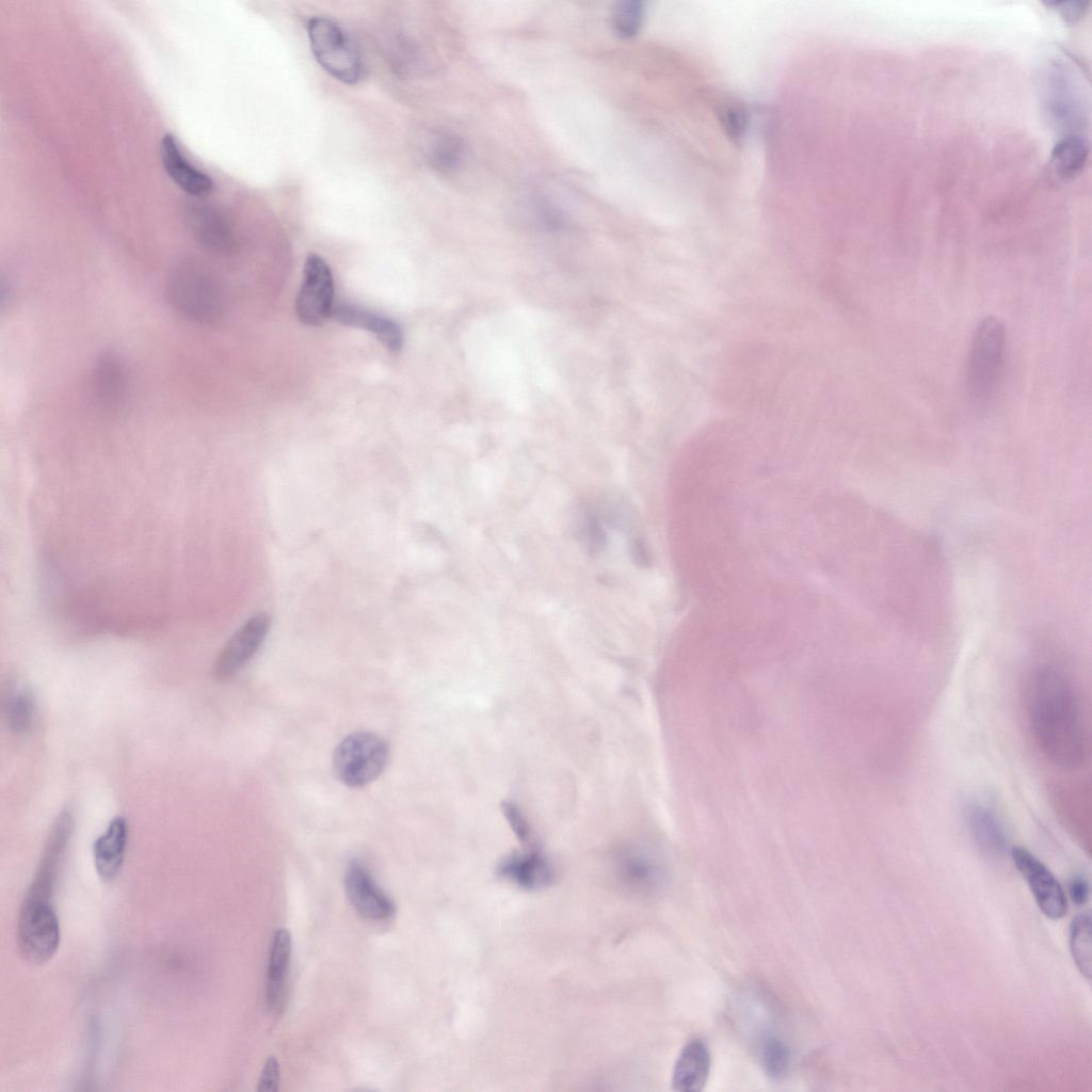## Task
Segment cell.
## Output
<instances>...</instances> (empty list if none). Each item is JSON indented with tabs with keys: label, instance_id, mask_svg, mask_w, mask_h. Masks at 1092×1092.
<instances>
[{
	"label": "cell",
	"instance_id": "6da1fadb",
	"mask_svg": "<svg viewBox=\"0 0 1092 1092\" xmlns=\"http://www.w3.org/2000/svg\"><path fill=\"white\" fill-rule=\"evenodd\" d=\"M1025 703L1031 734L1043 755L1061 769L1081 765L1086 737L1071 680L1055 668H1039L1028 678Z\"/></svg>",
	"mask_w": 1092,
	"mask_h": 1092
},
{
	"label": "cell",
	"instance_id": "7a4b0ae2",
	"mask_svg": "<svg viewBox=\"0 0 1092 1092\" xmlns=\"http://www.w3.org/2000/svg\"><path fill=\"white\" fill-rule=\"evenodd\" d=\"M1006 330L993 317L983 318L975 328L966 363V391L978 410H987L994 402L1003 374Z\"/></svg>",
	"mask_w": 1092,
	"mask_h": 1092
},
{
	"label": "cell",
	"instance_id": "3957f363",
	"mask_svg": "<svg viewBox=\"0 0 1092 1092\" xmlns=\"http://www.w3.org/2000/svg\"><path fill=\"white\" fill-rule=\"evenodd\" d=\"M55 870L50 866H41L18 917L17 941L20 951L35 964L49 961L60 944L59 919L47 897Z\"/></svg>",
	"mask_w": 1092,
	"mask_h": 1092
},
{
	"label": "cell",
	"instance_id": "277c9868",
	"mask_svg": "<svg viewBox=\"0 0 1092 1092\" xmlns=\"http://www.w3.org/2000/svg\"><path fill=\"white\" fill-rule=\"evenodd\" d=\"M171 307L196 323L218 320L225 307V295L216 276L204 264L186 261L175 266L165 283Z\"/></svg>",
	"mask_w": 1092,
	"mask_h": 1092
},
{
	"label": "cell",
	"instance_id": "5b68a950",
	"mask_svg": "<svg viewBox=\"0 0 1092 1092\" xmlns=\"http://www.w3.org/2000/svg\"><path fill=\"white\" fill-rule=\"evenodd\" d=\"M389 758L387 742L371 732L352 733L336 746L333 767L336 776L352 788L364 787L376 780Z\"/></svg>",
	"mask_w": 1092,
	"mask_h": 1092
},
{
	"label": "cell",
	"instance_id": "8992f818",
	"mask_svg": "<svg viewBox=\"0 0 1092 1092\" xmlns=\"http://www.w3.org/2000/svg\"><path fill=\"white\" fill-rule=\"evenodd\" d=\"M307 34L311 51L320 64L335 79L356 83L362 75V58L356 45L335 21L315 16L308 20Z\"/></svg>",
	"mask_w": 1092,
	"mask_h": 1092
},
{
	"label": "cell",
	"instance_id": "52a82bcc",
	"mask_svg": "<svg viewBox=\"0 0 1092 1092\" xmlns=\"http://www.w3.org/2000/svg\"><path fill=\"white\" fill-rule=\"evenodd\" d=\"M334 277L330 266L317 254H309L295 300L298 319L316 326L331 318L334 308Z\"/></svg>",
	"mask_w": 1092,
	"mask_h": 1092
},
{
	"label": "cell",
	"instance_id": "ba28073f",
	"mask_svg": "<svg viewBox=\"0 0 1092 1092\" xmlns=\"http://www.w3.org/2000/svg\"><path fill=\"white\" fill-rule=\"evenodd\" d=\"M1011 858L1031 890L1040 911L1050 919L1067 912V899L1058 879L1032 852L1022 846L1011 849Z\"/></svg>",
	"mask_w": 1092,
	"mask_h": 1092
},
{
	"label": "cell",
	"instance_id": "9c48e42d",
	"mask_svg": "<svg viewBox=\"0 0 1092 1092\" xmlns=\"http://www.w3.org/2000/svg\"><path fill=\"white\" fill-rule=\"evenodd\" d=\"M344 889L353 908L367 919L383 921L396 914L395 902L357 860H352L347 866Z\"/></svg>",
	"mask_w": 1092,
	"mask_h": 1092
},
{
	"label": "cell",
	"instance_id": "30bf717a",
	"mask_svg": "<svg viewBox=\"0 0 1092 1092\" xmlns=\"http://www.w3.org/2000/svg\"><path fill=\"white\" fill-rule=\"evenodd\" d=\"M270 628V617L259 612L250 617L230 637L219 654L214 673L220 679L235 676L254 657Z\"/></svg>",
	"mask_w": 1092,
	"mask_h": 1092
},
{
	"label": "cell",
	"instance_id": "8fae6325",
	"mask_svg": "<svg viewBox=\"0 0 1092 1092\" xmlns=\"http://www.w3.org/2000/svg\"><path fill=\"white\" fill-rule=\"evenodd\" d=\"M497 872L527 889L545 887L555 877L550 862L535 844L526 845L523 851H515L503 857L498 864Z\"/></svg>",
	"mask_w": 1092,
	"mask_h": 1092
},
{
	"label": "cell",
	"instance_id": "7c38bea8",
	"mask_svg": "<svg viewBox=\"0 0 1092 1092\" xmlns=\"http://www.w3.org/2000/svg\"><path fill=\"white\" fill-rule=\"evenodd\" d=\"M93 388L98 403L108 411H116L126 401L128 375L123 359L113 351L102 352L93 368Z\"/></svg>",
	"mask_w": 1092,
	"mask_h": 1092
},
{
	"label": "cell",
	"instance_id": "4fadbf2b",
	"mask_svg": "<svg viewBox=\"0 0 1092 1092\" xmlns=\"http://www.w3.org/2000/svg\"><path fill=\"white\" fill-rule=\"evenodd\" d=\"M161 158L167 175L186 193L204 196L212 191V178L186 158L177 140L171 133L164 134L161 140Z\"/></svg>",
	"mask_w": 1092,
	"mask_h": 1092
},
{
	"label": "cell",
	"instance_id": "5bb4252c",
	"mask_svg": "<svg viewBox=\"0 0 1092 1092\" xmlns=\"http://www.w3.org/2000/svg\"><path fill=\"white\" fill-rule=\"evenodd\" d=\"M331 318L343 325L372 333L390 352H399L403 334L399 324L390 318L351 304L335 305Z\"/></svg>",
	"mask_w": 1092,
	"mask_h": 1092
},
{
	"label": "cell",
	"instance_id": "9a60e30c",
	"mask_svg": "<svg viewBox=\"0 0 1092 1092\" xmlns=\"http://www.w3.org/2000/svg\"><path fill=\"white\" fill-rule=\"evenodd\" d=\"M187 218L195 239L208 251L225 254L235 247L232 228L219 211L210 207L195 206L188 211Z\"/></svg>",
	"mask_w": 1092,
	"mask_h": 1092
},
{
	"label": "cell",
	"instance_id": "2e32d148",
	"mask_svg": "<svg viewBox=\"0 0 1092 1092\" xmlns=\"http://www.w3.org/2000/svg\"><path fill=\"white\" fill-rule=\"evenodd\" d=\"M710 1053L700 1039L690 1040L680 1050L672 1075V1088L679 1092H698L710 1072Z\"/></svg>",
	"mask_w": 1092,
	"mask_h": 1092
},
{
	"label": "cell",
	"instance_id": "e0dca14e",
	"mask_svg": "<svg viewBox=\"0 0 1092 1092\" xmlns=\"http://www.w3.org/2000/svg\"><path fill=\"white\" fill-rule=\"evenodd\" d=\"M292 951L291 934L286 928L275 931L271 944L268 975L267 1003L274 1013L284 1009L287 992V976Z\"/></svg>",
	"mask_w": 1092,
	"mask_h": 1092
},
{
	"label": "cell",
	"instance_id": "ac0fdd59",
	"mask_svg": "<svg viewBox=\"0 0 1092 1092\" xmlns=\"http://www.w3.org/2000/svg\"><path fill=\"white\" fill-rule=\"evenodd\" d=\"M128 826L123 817L112 819L93 845L95 869L102 881H113L124 863Z\"/></svg>",
	"mask_w": 1092,
	"mask_h": 1092
},
{
	"label": "cell",
	"instance_id": "d6986e66",
	"mask_svg": "<svg viewBox=\"0 0 1092 1092\" xmlns=\"http://www.w3.org/2000/svg\"><path fill=\"white\" fill-rule=\"evenodd\" d=\"M967 824L980 851L992 858L1001 857L1008 847L1006 831L997 814L983 803H971L966 812Z\"/></svg>",
	"mask_w": 1092,
	"mask_h": 1092
},
{
	"label": "cell",
	"instance_id": "ffe728a7",
	"mask_svg": "<svg viewBox=\"0 0 1092 1092\" xmlns=\"http://www.w3.org/2000/svg\"><path fill=\"white\" fill-rule=\"evenodd\" d=\"M1089 156L1087 142L1079 135L1061 139L1051 150V166L1062 179L1074 178L1085 167Z\"/></svg>",
	"mask_w": 1092,
	"mask_h": 1092
},
{
	"label": "cell",
	"instance_id": "44dd1931",
	"mask_svg": "<svg viewBox=\"0 0 1092 1092\" xmlns=\"http://www.w3.org/2000/svg\"><path fill=\"white\" fill-rule=\"evenodd\" d=\"M1070 949L1078 970L1089 980L1092 965V934L1091 917L1088 912L1076 915L1071 922Z\"/></svg>",
	"mask_w": 1092,
	"mask_h": 1092
},
{
	"label": "cell",
	"instance_id": "7402d4cb",
	"mask_svg": "<svg viewBox=\"0 0 1092 1092\" xmlns=\"http://www.w3.org/2000/svg\"><path fill=\"white\" fill-rule=\"evenodd\" d=\"M759 1054L761 1064L773 1079H782L791 1064V1050L788 1044L777 1034L767 1033L760 1040Z\"/></svg>",
	"mask_w": 1092,
	"mask_h": 1092
},
{
	"label": "cell",
	"instance_id": "603a6c76",
	"mask_svg": "<svg viewBox=\"0 0 1092 1092\" xmlns=\"http://www.w3.org/2000/svg\"><path fill=\"white\" fill-rule=\"evenodd\" d=\"M5 716L13 733H29L35 719V702L32 694L26 689L13 692L5 702Z\"/></svg>",
	"mask_w": 1092,
	"mask_h": 1092
},
{
	"label": "cell",
	"instance_id": "cb8c5ba5",
	"mask_svg": "<svg viewBox=\"0 0 1092 1092\" xmlns=\"http://www.w3.org/2000/svg\"><path fill=\"white\" fill-rule=\"evenodd\" d=\"M644 5L638 0H625L620 2L612 15V25L615 33L622 38L636 36L644 21Z\"/></svg>",
	"mask_w": 1092,
	"mask_h": 1092
},
{
	"label": "cell",
	"instance_id": "d4e9b609",
	"mask_svg": "<svg viewBox=\"0 0 1092 1092\" xmlns=\"http://www.w3.org/2000/svg\"><path fill=\"white\" fill-rule=\"evenodd\" d=\"M463 152L464 145L460 138L452 134H444L432 143L428 158L436 170L449 171L460 163Z\"/></svg>",
	"mask_w": 1092,
	"mask_h": 1092
},
{
	"label": "cell",
	"instance_id": "484cf974",
	"mask_svg": "<svg viewBox=\"0 0 1092 1092\" xmlns=\"http://www.w3.org/2000/svg\"><path fill=\"white\" fill-rule=\"evenodd\" d=\"M718 112L726 135L735 143L743 141L751 121L748 108L741 102L729 100L722 103Z\"/></svg>",
	"mask_w": 1092,
	"mask_h": 1092
},
{
	"label": "cell",
	"instance_id": "4316f807",
	"mask_svg": "<svg viewBox=\"0 0 1092 1092\" xmlns=\"http://www.w3.org/2000/svg\"><path fill=\"white\" fill-rule=\"evenodd\" d=\"M501 808L508 824L517 839L525 846L534 844L531 826L519 807L513 802L505 801L502 803Z\"/></svg>",
	"mask_w": 1092,
	"mask_h": 1092
},
{
	"label": "cell",
	"instance_id": "83f0119b",
	"mask_svg": "<svg viewBox=\"0 0 1092 1092\" xmlns=\"http://www.w3.org/2000/svg\"><path fill=\"white\" fill-rule=\"evenodd\" d=\"M279 1083V1063L274 1056L268 1057L263 1065L257 1090L259 1092H276Z\"/></svg>",
	"mask_w": 1092,
	"mask_h": 1092
},
{
	"label": "cell",
	"instance_id": "f1b7e54d",
	"mask_svg": "<svg viewBox=\"0 0 1092 1092\" xmlns=\"http://www.w3.org/2000/svg\"><path fill=\"white\" fill-rule=\"evenodd\" d=\"M1047 4L1055 5L1059 10L1062 17L1066 21L1071 22L1080 19L1085 15L1088 6V2L1085 1H1054L1048 2Z\"/></svg>",
	"mask_w": 1092,
	"mask_h": 1092
},
{
	"label": "cell",
	"instance_id": "f546056e",
	"mask_svg": "<svg viewBox=\"0 0 1092 1092\" xmlns=\"http://www.w3.org/2000/svg\"><path fill=\"white\" fill-rule=\"evenodd\" d=\"M1069 896L1076 905H1085L1090 897V886L1082 877H1075L1069 885Z\"/></svg>",
	"mask_w": 1092,
	"mask_h": 1092
}]
</instances>
